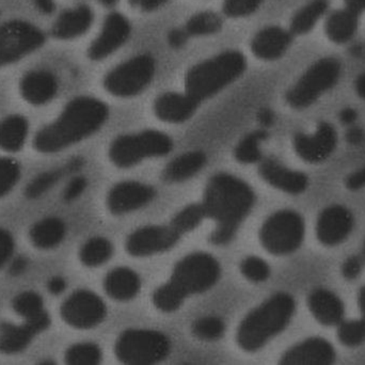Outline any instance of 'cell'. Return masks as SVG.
Masks as SVG:
<instances>
[{"label":"cell","instance_id":"4316f807","mask_svg":"<svg viewBox=\"0 0 365 365\" xmlns=\"http://www.w3.org/2000/svg\"><path fill=\"white\" fill-rule=\"evenodd\" d=\"M360 14L351 9L334 11L326 19L325 31L328 38L336 44L349 42L357 34Z\"/></svg>","mask_w":365,"mask_h":365},{"label":"cell","instance_id":"5b68a950","mask_svg":"<svg viewBox=\"0 0 365 365\" xmlns=\"http://www.w3.org/2000/svg\"><path fill=\"white\" fill-rule=\"evenodd\" d=\"M246 58L240 51H227L193 66L185 77L186 93L197 102L216 96L246 70Z\"/></svg>","mask_w":365,"mask_h":365},{"label":"cell","instance_id":"836d02e7","mask_svg":"<svg viewBox=\"0 0 365 365\" xmlns=\"http://www.w3.org/2000/svg\"><path fill=\"white\" fill-rule=\"evenodd\" d=\"M266 138H267V134L264 130H257L247 135L235 148L234 155L236 160L246 165L261 162V143Z\"/></svg>","mask_w":365,"mask_h":365},{"label":"cell","instance_id":"603a6c76","mask_svg":"<svg viewBox=\"0 0 365 365\" xmlns=\"http://www.w3.org/2000/svg\"><path fill=\"white\" fill-rule=\"evenodd\" d=\"M200 103L189 94H163L154 103V113L162 121L168 123H182L192 117Z\"/></svg>","mask_w":365,"mask_h":365},{"label":"cell","instance_id":"4dcf8cb0","mask_svg":"<svg viewBox=\"0 0 365 365\" xmlns=\"http://www.w3.org/2000/svg\"><path fill=\"white\" fill-rule=\"evenodd\" d=\"M329 10V0H311L294 14L289 31L293 36L309 34Z\"/></svg>","mask_w":365,"mask_h":365},{"label":"cell","instance_id":"4fadbf2b","mask_svg":"<svg viewBox=\"0 0 365 365\" xmlns=\"http://www.w3.org/2000/svg\"><path fill=\"white\" fill-rule=\"evenodd\" d=\"M181 236L171 225H148L128 236L125 248L133 257H151L173 248Z\"/></svg>","mask_w":365,"mask_h":365},{"label":"cell","instance_id":"277c9868","mask_svg":"<svg viewBox=\"0 0 365 365\" xmlns=\"http://www.w3.org/2000/svg\"><path fill=\"white\" fill-rule=\"evenodd\" d=\"M296 302L293 296L278 293L251 311L237 330L238 346L255 353L283 331L293 319Z\"/></svg>","mask_w":365,"mask_h":365},{"label":"cell","instance_id":"f6af8a7d","mask_svg":"<svg viewBox=\"0 0 365 365\" xmlns=\"http://www.w3.org/2000/svg\"><path fill=\"white\" fill-rule=\"evenodd\" d=\"M87 180L83 177L74 178L64 190L63 197L66 202H72L83 195V191L87 188Z\"/></svg>","mask_w":365,"mask_h":365},{"label":"cell","instance_id":"83f0119b","mask_svg":"<svg viewBox=\"0 0 365 365\" xmlns=\"http://www.w3.org/2000/svg\"><path fill=\"white\" fill-rule=\"evenodd\" d=\"M206 164V155L200 151L188 152L173 160L163 173L165 181L181 182L195 177Z\"/></svg>","mask_w":365,"mask_h":365},{"label":"cell","instance_id":"ffe728a7","mask_svg":"<svg viewBox=\"0 0 365 365\" xmlns=\"http://www.w3.org/2000/svg\"><path fill=\"white\" fill-rule=\"evenodd\" d=\"M262 179L289 195H300L308 189L309 178L299 171L292 170L274 158L261 160L259 168Z\"/></svg>","mask_w":365,"mask_h":365},{"label":"cell","instance_id":"f1b7e54d","mask_svg":"<svg viewBox=\"0 0 365 365\" xmlns=\"http://www.w3.org/2000/svg\"><path fill=\"white\" fill-rule=\"evenodd\" d=\"M29 125L23 115H12L0 122V149L10 153L21 151L28 136Z\"/></svg>","mask_w":365,"mask_h":365},{"label":"cell","instance_id":"7bdbcfd3","mask_svg":"<svg viewBox=\"0 0 365 365\" xmlns=\"http://www.w3.org/2000/svg\"><path fill=\"white\" fill-rule=\"evenodd\" d=\"M264 0H225L223 12L232 19H242L253 14Z\"/></svg>","mask_w":365,"mask_h":365},{"label":"cell","instance_id":"52a82bcc","mask_svg":"<svg viewBox=\"0 0 365 365\" xmlns=\"http://www.w3.org/2000/svg\"><path fill=\"white\" fill-rule=\"evenodd\" d=\"M170 137L158 130H143L118 137L109 149V158L119 168H130L147 158L167 155L173 150Z\"/></svg>","mask_w":365,"mask_h":365},{"label":"cell","instance_id":"7dc6e473","mask_svg":"<svg viewBox=\"0 0 365 365\" xmlns=\"http://www.w3.org/2000/svg\"><path fill=\"white\" fill-rule=\"evenodd\" d=\"M345 185H346L347 189L351 191L361 190L365 188V167L349 175L345 181Z\"/></svg>","mask_w":365,"mask_h":365},{"label":"cell","instance_id":"5bb4252c","mask_svg":"<svg viewBox=\"0 0 365 365\" xmlns=\"http://www.w3.org/2000/svg\"><path fill=\"white\" fill-rule=\"evenodd\" d=\"M338 145V134L334 125L321 122L312 135L298 133L294 137V149L297 155L309 164L325 162Z\"/></svg>","mask_w":365,"mask_h":365},{"label":"cell","instance_id":"db71d44e","mask_svg":"<svg viewBox=\"0 0 365 365\" xmlns=\"http://www.w3.org/2000/svg\"><path fill=\"white\" fill-rule=\"evenodd\" d=\"M27 264L28 262L26 257H16V259L11 263L10 269H9L10 274H12V276H19V274H23L26 268H27Z\"/></svg>","mask_w":365,"mask_h":365},{"label":"cell","instance_id":"f5cc1de1","mask_svg":"<svg viewBox=\"0 0 365 365\" xmlns=\"http://www.w3.org/2000/svg\"><path fill=\"white\" fill-rule=\"evenodd\" d=\"M339 118H340V121L342 122V124L346 126H351L357 121L358 113L355 109L347 107V108L341 110Z\"/></svg>","mask_w":365,"mask_h":365},{"label":"cell","instance_id":"be15d7a7","mask_svg":"<svg viewBox=\"0 0 365 365\" xmlns=\"http://www.w3.org/2000/svg\"><path fill=\"white\" fill-rule=\"evenodd\" d=\"M0 68H2V66H1V63H0Z\"/></svg>","mask_w":365,"mask_h":365},{"label":"cell","instance_id":"ac0fdd59","mask_svg":"<svg viewBox=\"0 0 365 365\" xmlns=\"http://www.w3.org/2000/svg\"><path fill=\"white\" fill-rule=\"evenodd\" d=\"M155 190L140 182H122L115 185L107 195V206L113 215L135 212L155 197Z\"/></svg>","mask_w":365,"mask_h":365},{"label":"cell","instance_id":"ab89813d","mask_svg":"<svg viewBox=\"0 0 365 365\" xmlns=\"http://www.w3.org/2000/svg\"><path fill=\"white\" fill-rule=\"evenodd\" d=\"M338 338L345 346L361 345L365 341V319L341 322L339 324Z\"/></svg>","mask_w":365,"mask_h":365},{"label":"cell","instance_id":"cb8c5ba5","mask_svg":"<svg viewBox=\"0 0 365 365\" xmlns=\"http://www.w3.org/2000/svg\"><path fill=\"white\" fill-rule=\"evenodd\" d=\"M308 307L314 319L324 326H336L344 319V304L334 292L317 289L309 295Z\"/></svg>","mask_w":365,"mask_h":365},{"label":"cell","instance_id":"6f0895ef","mask_svg":"<svg viewBox=\"0 0 365 365\" xmlns=\"http://www.w3.org/2000/svg\"><path fill=\"white\" fill-rule=\"evenodd\" d=\"M345 6L354 12L361 14L365 11V0H344Z\"/></svg>","mask_w":365,"mask_h":365},{"label":"cell","instance_id":"60d3db41","mask_svg":"<svg viewBox=\"0 0 365 365\" xmlns=\"http://www.w3.org/2000/svg\"><path fill=\"white\" fill-rule=\"evenodd\" d=\"M21 178V167L12 158H0V197L8 195Z\"/></svg>","mask_w":365,"mask_h":365},{"label":"cell","instance_id":"d590c367","mask_svg":"<svg viewBox=\"0 0 365 365\" xmlns=\"http://www.w3.org/2000/svg\"><path fill=\"white\" fill-rule=\"evenodd\" d=\"M102 359V351L94 343H79L66 351V364L72 365H96Z\"/></svg>","mask_w":365,"mask_h":365},{"label":"cell","instance_id":"e0dca14e","mask_svg":"<svg viewBox=\"0 0 365 365\" xmlns=\"http://www.w3.org/2000/svg\"><path fill=\"white\" fill-rule=\"evenodd\" d=\"M354 225L355 219L349 208L343 205L328 206L317 217V240L325 246H336L349 237Z\"/></svg>","mask_w":365,"mask_h":365},{"label":"cell","instance_id":"816d5d0a","mask_svg":"<svg viewBox=\"0 0 365 365\" xmlns=\"http://www.w3.org/2000/svg\"><path fill=\"white\" fill-rule=\"evenodd\" d=\"M47 289H48L49 293L53 294V295H60L66 291V280L62 277H53L48 281Z\"/></svg>","mask_w":365,"mask_h":365},{"label":"cell","instance_id":"f546056e","mask_svg":"<svg viewBox=\"0 0 365 365\" xmlns=\"http://www.w3.org/2000/svg\"><path fill=\"white\" fill-rule=\"evenodd\" d=\"M66 227L63 221L55 217L43 219L30 230V240L38 249L55 248L66 237Z\"/></svg>","mask_w":365,"mask_h":365},{"label":"cell","instance_id":"d4e9b609","mask_svg":"<svg viewBox=\"0 0 365 365\" xmlns=\"http://www.w3.org/2000/svg\"><path fill=\"white\" fill-rule=\"evenodd\" d=\"M93 23V12L85 4L64 11L51 28V36L58 40H73L85 34Z\"/></svg>","mask_w":365,"mask_h":365},{"label":"cell","instance_id":"d6986e66","mask_svg":"<svg viewBox=\"0 0 365 365\" xmlns=\"http://www.w3.org/2000/svg\"><path fill=\"white\" fill-rule=\"evenodd\" d=\"M336 360L334 346L323 338H310L289 349L281 357L284 365H328Z\"/></svg>","mask_w":365,"mask_h":365},{"label":"cell","instance_id":"bcb514c9","mask_svg":"<svg viewBox=\"0 0 365 365\" xmlns=\"http://www.w3.org/2000/svg\"><path fill=\"white\" fill-rule=\"evenodd\" d=\"M362 270V261L360 257H351L342 265V274L347 280H355Z\"/></svg>","mask_w":365,"mask_h":365},{"label":"cell","instance_id":"11a10c76","mask_svg":"<svg viewBox=\"0 0 365 365\" xmlns=\"http://www.w3.org/2000/svg\"><path fill=\"white\" fill-rule=\"evenodd\" d=\"M36 9L44 14H51L55 11V1L53 0H34Z\"/></svg>","mask_w":365,"mask_h":365},{"label":"cell","instance_id":"1f68e13d","mask_svg":"<svg viewBox=\"0 0 365 365\" xmlns=\"http://www.w3.org/2000/svg\"><path fill=\"white\" fill-rule=\"evenodd\" d=\"M81 160H75L71 162L66 168L57 169V170L46 171L34 178L26 187L25 195L28 199H36L44 195L45 192L53 188L60 181L64 173L68 171H75L81 168Z\"/></svg>","mask_w":365,"mask_h":365},{"label":"cell","instance_id":"f907efd6","mask_svg":"<svg viewBox=\"0 0 365 365\" xmlns=\"http://www.w3.org/2000/svg\"><path fill=\"white\" fill-rule=\"evenodd\" d=\"M347 143L351 145H359L365 140V133L361 128L351 126L345 135Z\"/></svg>","mask_w":365,"mask_h":365},{"label":"cell","instance_id":"680465c9","mask_svg":"<svg viewBox=\"0 0 365 365\" xmlns=\"http://www.w3.org/2000/svg\"><path fill=\"white\" fill-rule=\"evenodd\" d=\"M355 90L359 98L365 100V73L357 77L355 81Z\"/></svg>","mask_w":365,"mask_h":365},{"label":"cell","instance_id":"7402d4cb","mask_svg":"<svg viewBox=\"0 0 365 365\" xmlns=\"http://www.w3.org/2000/svg\"><path fill=\"white\" fill-rule=\"evenodd\" d=\"M293 34L278 26L259 30L251 42V49L259 59L274 61L282 57L293 42Z\"/></svg>","mask_w":365,"mask_h":365},{"label":"cell","instance_id":"6da1fadb","mask_svg":"<svg viewBox=\"0 0 365 365\" xmlns=\"http://www.w3.org/2000/svg\"><path fill=\"white\" fill-rule=\"evenodd\" d=\"M255 203V192L246 182L227 173L214 175L207 182L202 203L205 216L216 222L210 242L217 246L229 244Z\"/></svg>","mask_w":365,"mask_h":365},{"label":"cell","instance_id":"d6a6232c","mask_svg":"<svg viewBox=\"0 0 365 365\" xmlns=\"http://www.w3.org/2000/svg\"><path fill=\"white\" fill-rule=\"evenodd\" d=\"M113 253V247L106 238L94 237L88 240L79 252L81 263L88 267H98L106 263Z\"/></svg>","mask_w":365,"mask_h":365},{"label":"cell","instance_id":"44dd1931","mask_svg":"<svg viewBox=\"0 0 365 365\" xmlns=\"http://www.w3.org/2000/svg\"><path fill=\"white\" fill-rule=\"evenodd\" d=\"M59 90L57 77L46 70L30 71L19 83L21 98L32 106L51 102Z\"/></svg>","mask_w":365,"mask_h":365},{"label":"cell","instance_id":"7a4b0ae2","mask_svg":"<svg viewBox=\"0 0 365 365\" xmlns=\"http://www.w3.org/2000/svg\"><path fill=\"white\" fill-rule=\"evenodd\" d=\"M108 107L91 96L71 101L59 117L41 128L34 139V148L42 154H53L96 134L108 119Z\"/></svg>","mask_w":365,"mask_h":365},{"label":"cell","instance_id":"ee69618b","mask_svg":"<svg viewBox=\"0 0 365 365\" xmlns=\"http://www.w3.org/2000/svg\"><path fill=\"white\" fill-rule=\"evenodd\" d=\"M14 251V240L6 230L0 229V268L6 265Z\"/></svg>","mask_w":365,"mask_h":365},{"label":"cell","instance_id":"74e56055","mask_svg":"<svg viewBox=\"0 0 365 365\" xmlns=\"http://www.w3.org/2000/svg\"><path fill=\"white\" fill-rule=\"evenodd\" d=\"M225 323L219 317H202L192 325L193 336L202 341L219 340L225 334Z\"/></svg>","mask_w":365,"mask_h":365},{"label":"cell","instance_id":"9f6ffc18","mask_svg":"<svg viewBox=\"0 0 365 365\" xmlns=\"http://www.w3.org/2000/svg\"><path fill=\"white\" fill-rule=\"evenodd\" d=\"M259 121L262 125L266 126V128L272 125L274 122V113L268 108L262 109L259 113Z\"/></svg>","mask_w":365,"mask_h":365},{"label":"cell","instance_id":"94428289","mask_svg":"<svg viewBox=\"0 0 365 365\" xmlns=\"http://www.w3.org/2000/svg\"><path fill=\"white\" fill-rule=\"evenodd\" d=\"M100 2L103 4V6H108V8H110V6H113L115 4H117L118 0H100Z\"/></svg>","mask_w":365,"mask_h":365},{"label":"cell","instance_id":"6125c7cd","mask_svg":"<svg viewBox=\"0 0 365 365\" xmlns=\"http://www.w3.org/2000/svg\"><path fill=\"white\" fill-rule=\"evenodd\" d=\"M362 255H364V257L365 259V240H364V250H362Z\"/></svg>","mask_w":365,"mask_h":365},{"label":"cell","instance_id":"7c38bea8","mask_svg":"<svg viewBox=\"0 0 365 365\" xmlns=\"http://www.w3.org/2000/svg\"><path fill=\"white\" fill-rule=\"evenodd\" d=\"M61 317L71 327L91 329L100 325L107 314L104 302L86 289L73 293L61 306Z\"/></svg>","mask_w":365,"mask_h":365},{"label":"cell","instance_id":"9a60e30c","mask_svg":"<svg viewBox=\"0 0 365 365\" xmlns=\"http://www.w3.org/2000/svg\"><path fill=\"white\" fill-rule=\"evenodd\" d=\"M130 34L132 26L130 21L120 13H111L105 19L98 38L88 49V57L93 61L109 57L125 44Z\"/></svg>","mask_w":365,"mask_h":365},{"label":"cell","instance_id":"ba28073f","mask_svg":"<svg viewBox=\"0 0 365 365\" xmlns=\"http://www.w3.org/2000/svg\"><path fill=\"white\" fill-rule=\"evenodd\" d=\"M171 343L168 336L155 330L130 329L122 332L117 340L115 353L125 364H158L168 357Z\"/></svg>","mask_w":365,"mask_h":365},{"label":"cell","instance_id":"f35d334b","mask_svg":"<svg viewBox=\"0 0 365 365\" xmlns=\"http://www.w3.org/2000/svg\"><path fill=\"white\" fill-rule=\"evenodd\" d=\"M13 309L25 319H34L44 312L42 298L34 292H24L16 296L13 302Z\"/></svg>","mask_w":365,"mask_h":365},{"label":"cell","instance_id":"681fc988","mask_svg":"<svg viewBox=\"0 0 365 365\" xmlns=\"http://www.w3.org/2000/svg\"><path fill=\"white\" fill-rule=\"evenodd\" d=\"M188 38V34L185 28H177V29L171 30L170 34H168V42L175 48H180L186 44Z\"/></svg>","mask_w":365,"mask_h":365},{"label":"cell","instance_id":"e575fe53","mask_svg":"<svg viewBox=\"0 0 365 365\" xmlns=\"http://www.w3.org/2000/svg\"><path fill=\"white\" fill-rule=\"evenodd\" d=\"M222 27V21L216 13L204 11L192 15L185 25L189 36H205L217 34Z\"/></svg>","mask_w":365,"mask_h":365},{"label":"cell","instance_id":"c3c4849f","mask_svg":"<svg viewBox=\"0 0 365 365\" xmlns=\"http://www.w3.org/2000/svg\"><path fill=\"white\" fill-rule=\"evenodd\" d=\"M169 0H130V4L135 8L143 11V12H152L164 6Z\"/></svg>","mask_w":365,"mask_h":365},{"label":"cell","instance_id":"8992f818","mask_svg":"<svg viewBox=\"0 0 365 365\" xmlns=\"http://www.w3.org/2000/svg\"><path fill=\"white\" fill-rule=\"evenodd\" d=\"M341 74L340 60L334 57L317 60L287 91L285 96L287 104L297 110L309 108L338 85Z\"/></svg>","mask_w":365,"mask_h":365},{"label":"cell","instance_id":"91938a15","mask_svg":"<svg viewBox=\"0 0 365 365\" xmlns=\"http://www.w3.org/2000/svg\"><path fill=\"white\" fill-rule=\"evenodd\" d=\"M358 304H359L360 310H361L362 317L365 319V285L360 289L358 295Z\"/></svg>","mask_w":365,"mask_h":365},{"label":"cell","instance_id":"9c48e42d","mask_svg":"<svg viewBox=\"0 0 365 365\" xmlns=\"http://www.w3.org/2000/svg\"><path fill=\"white\" fill-rule=\"evenodd\" d=\"M306 227L299 212L292 210L272 214L259 230L262 246L274 255L295 252L304 242Z\"/></svg>","mask_w":365,"mask_h":365},{"label":"cell","instance_id":"2e32d148","mask_svg":"<svg viewBox=\"0 0 365 365\" xmlns=\"http://www.w3.org/2000/svg\"><path fill=\"white\" fill-rule=\"evenodd\" d=\"M49 326L51 319L45 311L34 319H26L21 326L0 324V353L13 355L25 351L34 339Z\"/></svg>","mask_w":365,"mask_h":365},{"label":"cell","instance_id":"30bf717a","mask_svg":"<svg viewBox=\"0 0 365 365\" xmlns=\"http://www.w3.org/2000/svg\"><path fill=\"white\" fill-rule=\"evenodd\" d=\"M155 72V60L150 55H138L110 71L105 76L104 87L118 98H132L151 83Z\"/></svg>","mask_w":365,"mask_h":365},{"label":"cell","instance_id":"484cf974","mask_svg":"<svg viewBox=\"0 0 365 365\" xmlns=\"http://www.w3.org/2000/svg\"><path fill=\"white\" fill-rule=\"evenodd\" d=\"M140 278L134 270L125 267L111 270L104 281V287L109 297L118 302H128L138 295Z\"/></svg>","mask_w":365,"mask_h":365},{"label":"cell","instance_id":"3957f363","mask_svg":"<svg viewBox=\"0 0 365 365\" xmlns=\"http://www.w3.org/2000/svg\"><path fill=\"white\" fill-rule=\"evenodd\" d=\"M220 274V265L212 255L203 252L187 255L175 265L170 280L156 289L154 306L162 312H175L189 296L212 289Z\"/></svg>","mask_w":365,"mask_h":365},{"label":"cell","instance_id":"8fae6325","mask_svg":"<svg viewBox=\"0 0 365 365\" xmlns=\"http://www.w3.org/2000/svg\"><path fill=\"white\" fill-rule=\"evenodd\" d=\"M44 32L19 19L0 25V63L2 68L16 63L44 45Z\"/></svg>","mask_w":365,"mask_h":365},{"label":"cell","instance_id":"8d00e7d4","mask_svg":"<svg viewBox=\"0 0 365 365\" xmlns=\"http://www.w3.org/2000/svg\"><path fill=\"white\" fill-rule=\"evenodd\" d=\"M205 217L202 204H192L182 208L181 212L173 219L170 225L175 227V231L184 235L188 232L193 231Z\"/></svg>","mask_w":365,"mask_h":365},{"label":"cell","instance_id":"b9f144b4","mask_svg":"<svg viewBox=\"0 0 365 365\" xmlns=\"http://www.w3.org/2000/svg\"><path fill=\"white\" fill-rule=\"evenodd\" d=\"M240 272L247 280L261 283L270 276V268L264 259L257 257H246L240 264Z\"/></svg>","mask_w":365,"mask_h":365}]
</instances>
